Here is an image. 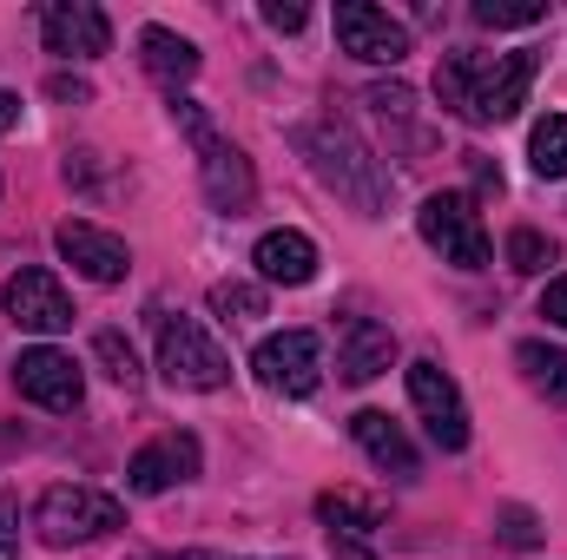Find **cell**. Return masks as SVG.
<instances>
[{
    "instance_id": "obj_6",
    "label": "cell",
    "mask_w": 567,
    "mask_h": 560,
    "mask_svg": "<svg viewBox=\"0 0 567 560\" xmlns=\"http://www.w3.org/2000/svg\"><path fill=\"white\" fill-rule=\"evenodd\" d=\"M251 370L278 396H317V383H323V343H317V330H278V336H265L251 350Z\"/></svg>"
},
{
    "instance_id": "obj_5",
    "label": "cell",
    "mask_w": 567,
    "mask_h": 560,
    "mask_svg": "<svg viewBox=\"0 0 567 560\" xmlns=\"http://www.w3.org/2000/svg\"><path fill=\"white\" fill-rule=\"evenodd\" d=\"M416 231H423L429 251H442V265H455V271H482V265L495 258V251H488V231H482V211H475V198H462V191L423 198Z\"/></svg>"
},
{
    "instance_id": "obj_2",
    "label": "cell",
    "mask_w": 567,
    "mask_h": 560,
    "mask_svg": "<svg viewBox=\"0 0 567 560\" xmlns=\"http://www.w3.org/2000/svg\"><path fill=\"white\" fill-rule=\"evenodd\" d=\"M297 145H303L310 172H317L343 205H357L363 218H383V211H390V185H396V178H390V165L357 139L350 126L317 120V126H303V133H297Z\"/></svg>"
},
{
    "instance_id": "obj_25",
    "label": "cell",
    "mask_w": 567,
    "mask_h": 560,
    "mask_svg": "<svg viewBox=\"0 0 567 560\" xmlns=\"http://www.w3.org/2000/svg\"><path fill=\"white\" fill-rule=\"evenodd\" d=\"M475 20L482 27H535V20H548V7L542 0H475Z\"/></svg>"
},
{
    "instance_id": "obj_22",
    "label": "cell",
    "mask_w": 567,
    "mask_h": 560,
    "mask_svg": "<svg viewBox=\"0 0 567 560\" xmlns=\"http://www.w3.org/2000/svg\"><path fill=\"white\" fill-rule=\"evenodd\" d=\"M93 356L106 363V376H113L120 390H140L145 383V370H140V356H133V343H126V330H100V336H93Z\"/></svg>"
},
{
    "instance_id": "obj_32",
    "label": "cell",
    "mask_w": 567,
    "mask_h": 560,
    "mask_svg": "<svg viewBox=\"0 0 567 560\" xmlns=\"http://www.w3.org/2000/svg\"><path fill=\"white\" fill-rule=\"evenodd\" d=\"M542 317H548L555 330H567V278H555L548 290H542Z\"/></svg>"
},
{
    "instance_id": "obj_20",
    "label": "cell",
    "mask_w": 567,
    "mask_h": 560,
    "mask_svg": "<svg viewBox=\"0 0 567 560\" xmlns=\"http://www.w3.org/2000/svg\"><path fill=\"white\" fill-rule=\"evenodd\" d=\"M515 363H522V376H528V390H535V396L567 403V350L542 343V336H528V343L515 350Z\"/></svg>"
},
{
    "instance_id": "obj_34",
    "label": "cell",
    "mask_w": 567,
    "mask_h": 560,
    "mask_svg": "<svg viewBox=\"0 0 567 560\" xmlns=\"http://www.w3.org/2000/svg\"><path fill=\"white\" fill-rule=\"evenodd\" d=\"M13 126H20V93L0 86V133H13Z\"/></svg>"
},
{
    "instance_id": "obj_31",
    "label": "cell",
    "mask_w": 567,
    "mask_h": 560,
    "mask_svg": "<svg viewBox=\"0 0 567 560\" xmlns=\"http://www.w3.org/2000/svg\"><path fill=\"white\" fill-rule=\"evenodd\" d=\"M47 93H53L60 106H86V100H93V86H86V80H66V73H53V80H47Z\"/></svg>"
},
{
    "instance_id": "obj_17",
    "label": "cell",
    "mask_w": 567,
    "mask_h": 560,
    "mask_svg": "<svg viewBox=\"0 0 567 560\" xmlns=\"http://www.w3.org/2000/svg\"><path fill=\"white\" fill-rule=\"evenodd\" d=\"M390 363H396V336H390V323H377V317H350L343 336H337V376H343V383H377Z\"/></svg>"
},
{
    "instance_id": "obj_1",
    "label": "cell",
    "mask_w": 567,
    "mask_h": 560,
    "mask_svg": "<svg viewBox=\"0 0 567 560\" xmlns=\"http://www.w3.org/2000/svg\"><path fill=\"white\" fill-rule=\"evenodd\" d=\"M535 86V53H449L435 66V100L442 113L468 126H502L528 106Z\"/></svg>"
},
{
    "instance_id": "obj_30",
    "label": "cell",
    "mask_w": 567,
    "mask_h": 560,
    "mask_svg": "<svg viewBox=\"0 0 567 560\" xmlns=\"http://www.w3.org/2000/svg\"><path fill=\"white\" fill-rule=\"evenodd\" d=\"M303 20H310V13H303L297 0H265V27H271V33H297Z\"/></svg>"
},
{
    "instance_id": "obj_11",
    "label": "cell",
    "mask_w": 567,
    "mask_h": 560,
    "mask_svg": "<svg viewBox=\"0 0 567 560\" xmlns=\"http://www.w3.org/2000/svg\"><path fill=\"white\" fill-rule=\"evenodd\" d=\"M13 390H20L27 403H40V409H80L86 376H80V363H73L66 350L33 343V350H20V363H13Z\"/></svg>"
},
{
    "instance_id": "obj_8",
    "label": "cell",
    "mask_w": 567,
    "mask_h": 560,
    "mask_svg": "<svg viewBox=\"0 0 567 560\" xmlns=\"http://www.w3.org/2000/svg\"><path fill=\"white\" fill-rule=\"evenodd\" d=\"M337 46H343L350 60H363V66H403V60H410V27L390 20V13L370 7V0H343V7H337Z\"/></svg>"
},
{
    "instance_id": "obj_18",
    "label": "cell",
    "mask_w": 567,
    "mask_h": 560,
    "mask_svg": "<svg viewBox=\"0 0 567 560\" xmlns=\"http://www.w3.org/2000/svg\"><path fill=\"white\" fill-rule=\"evenodd\" d=\"M140 66L158 80V86H172V100H178V86H192V80H198L205 53H198L185 33H172V27H145V33H140Z\"/></svg>"
},
{
    "instance_id": "obj_21",
    "label": "cell",
    "mask_w": 567,
    "mask_h": 560,
    "mask_svg": "<svg viewBox=\"0 0 567 560\" xmlns=\"http://www.w3.org/2000/svg\"><path fill=\"white\" fill-rule=\"evenodd\" d=\"M528 165H535V178H567V113L535 120V133H528Z\"/></svg>"
},
{
    "instance_id": "obj_12",
    "label": "cell",
    "mask_w": 567,
    "mask_h": 560,
    "mask_svg": "<svg viewBox=\"0 0 567 560\" xmlns=\"http://www.w3.org/2000/svg\"><path fill=\"white\" fill-rule=\"evenodd\" d=\"M40 40H47V53H60V60H100V53L113 46V20H106L93 0H53V7L40 13Z\"/></svg>"
},
{
    "instance_id": "obj_35",
    "label": "cell",
    "mask_w": 567,
    "mask_h": 560,
    "mask_svg": "<svg viewBox=\"0 0 567 560\" xmlns=\"http://www.w3.org/2000/svg\"><path fill=\"white\" fill-rule=\"evenodd\" d=\"M152 560H231V554H212V548H178V554H152Z\"/></svg>"
},
{
    "instance_id": "obj_19",
    "label": "cell",
    "mask_w": 567,
    "mask_h": 560,
    "mask_svg": "<svg viewBox=\"0 0 567 560\" xmlns=\"http://www.w3.org/2000/svg\"><path fill=\"white\" fill-rule=\"evenodd\" d=\"M251 265H258V278H265V283L303 290V283L317 278V245H310L303 231H265V238H258V251H251Z\"/></svg>"
},
{
    "instance_id": "obj_27",
    "label": "cell",
    "mask_w": 567,
    "mask_h": 560,
    "mask_svg": "<svg viewBox=\"0 0 567 560\" xmlns=\"http://www.w3.org/2000/svg\"><path fill=\"white\" fill-rule=\"evenodd\" d=\"M502 541H508V548H535V541H542V515L522 508V501L502 508Z\"/></svg>"
},
{
    "instance_id": "obj_16",
    "label": "cell",
    "mask_w": 567,
    "mask_h": 560,
    "mask_svg": "<svg viewBox=\"0 0 567 560\" xmlns=\"http://www.w3.org/2000/svg\"><path fill=\"white\" fill-rule=\"evenodd\" d=\"M350 435H357V448H363L390 481H416V475H423L416 442L403 435V422H390L383 409H357V416H350Z\"/></svg>"
},
{
    "instance_id": "obj_10",
    "label": "cell",
    "mask_w": 567,
    "mask_h": 560,
    "mask_svg": "<svg viewBox=\"0 0 567 560\" xmlns=\"http://www.w3.org/2000/svg\"><path fill=\"white\" fill-rule=\"evenodd\" d=\"M0 310H7L20 330H40V336L73 330V297L60 290L53 271H40V265H20L13 278L0 283Z\"/></svg>"
},
{
    "instance_id": "obj_4",
    "label": "cell",
    "mask_w": 567,
    "mask_h": 560,
    "mask_svg": "<svg viewBox=\"0 0 567 560\" xmlns=\"http://www.w3.org/2000/svg\"><path fill=\"white\" fill-rule=\"evenodd\" d=\"M158 370L172 390H225L231 383V356L218 350V336L198 317H158Z\"/></svg>"
},
{
    "instance_id": "obj_24",
    "label": "cell",
    "mask_w": 567,
    "mask_h": 560,
    "mask_svg": "<svg viewBox=\"0 0 567 560\" xmlns=\"http://www.w3.org/2000/svg\"><path fill=\"white\" fill-rule=\"evenodd\" d=\"M561 251H555V238H542V231H508V271H522V278H542L548 265H555Z\"/></svg>"
},
{
    "instance_id": "obj_14",
    "label": "cell",
    "mask_w": 567,
    "mask_h": 560,
    "mask_svg": "<svg viewBox=\"0 0 567 560\" xmlns=\"http://www.w3.org/2000/svg\"><path fill=\"white\" fill-rule=\"evenodd\" d=\"M53 245H60V258H66L80 278H93V283H120L133 271L126 238H113V231H100V225H86V218H66V225L53 231Z\"/></svg>"
},
{
    "instance_id": "obj_29",
    "label": "cell",
    "mask_w": 567,
    "mask_h": 560,
    "mask_svg": "<svg viewBox=\"0 0 567 560\" xmlns=\"http://www.w3.org/2000/svg\"><path fill=\"white\" fill-rule=\"evenodd\" d=\"M20 554V501L13 495H0V560Z\"/></svg>"
},
{
    "instance_id": "obj_9",
    "label": "cell",
    "mask_w": 567,
    "mask_h": 560,
    "mask_svg": "<svg viewBox=\"0 0 567 560\" xmlns=\"http://www.w3.org/2000/svg\"><path fill=\"white\" fill-rule=\"evenodd\" d=\"M198 468H205L198 435H192V428H172V435H152L140 455L126 462V488H133V495H165V488L198 481Z\"/></svg>"
},
{
    "instance_id": "obj_13",
    "label": "cell",
    "mask_w": 567,
    "mask_h": 560,
    "mask_svg": "<svg viewBox=\"0 0 567 560\" xmlns=\"http://www.w3.org/2000/svg\"><path fill=\"white\" fill-rule=\"evenodd\" d=\"M198 178H205L212 211H225V218H245L251 198H258V172H251V158H245L231 139L198 145Z\"/></svg>"
},
{
    "instance_id": "obj_28",
    "label": "cell",
    "mask_w": 567,
    "mask_h": 560,
    "mask_svg": "<svg viewBox=\"0 0 567 560\" xmlns=\"http://www.w3.org/2000/svg\"><path fill=\"white\" fill-rule=\"evenodd\" d=\"M172 120H178V133H185V139H192V145H212V139H218L198 100H172Z\"/></svg>"
},
{
    "instance_id": "obj_33",
    "label": "cell",
    "mask_w": 567,
    "mask_h": 560,
    "mask_svg": "<svg viewBox=\"0 0 567 560\" xmlns=\"http://www.w3.org/2000/svg\"><path fill=\"white\" fill-rule=\"evenodd\" d=\"M462 158H468V172H475V185H482V191H502V172H495L482 152H462Z\"/></svg>"
},
{
    "instance_id": "obj_26",
    "label": "cell",
    "mask_w": 567,
    "mask_h": 560,
    "mask_svg": "<svg viewBox=\"0 0 567 560\" xmlns=\"http://www.w3.org/2000/svg\"><path fill=\"white\" fill-rule=\"evenodd\" d=\"M363 106H377V120H390V126H410V106H416V93L390 80V86H370V93H363Z\"/></svg>"
},
{
    "instance_id": "obj_15",
    "label": "cell",
    "mask_w": 567,
    "mask_h": 560,
    "mask_svg": "<svg viewBox=\"0 0 567 560\" xmlns=\"http://www.w3.org/2000/svg\"><path fill=\"white\" fill-rule=\"evenodd\" d=\"M317 521H323L337 560H377V548H370V535L383 528V508L377 501H357V495L337 488V495H317Z\"/></svg>"
},
{
    "instance_id": "obj_3",
    "label": "cell",
    "mask_w": 567,
    "mask_h": 560,
    "mask_svg": "<svg viewBox=\"0 0 567 560\" xmlns=\"http://www.w3.org/2000/svg\"><path fill=\"white\" fill-rule=\"evenodd\" d=\"M33 528L47 548H86V541H106L126 528V501L120 495H100L86 481H53L33 508Z\"/></svg>"
},
{
    "instance_id": "obj_23",
    "label": "cell",
    "mask_w": 567,
    "mask_h": 560,
    "mask_svg": "<svg viewBox=\"0 0 567 560\" xmlns=\"http://www.w3.org/2000/svg\"><path fill=\"white\" fill-rule=\"evenodd\" d=\"M212 310L225 317V323H251V317H265V283H212Z\"/></svg>"
},
{
    "instance_id": "obj_7",
    "label": "cell",
    "mask_w": 567,
    "mask_h": 560,
    "mask_svg": "<svg viewBox=\"0 0 567 560\" xmlns=\"http://www.w3.org/2000/svg\"><path fill=\"white\" fill-rule=\"evenodd\" d=\"M410 403H416V416H423L429 442L442 448V455H462L468 448V403H462V390H455V376L442 370V363H410Z\"/></svg>"
}]
</instances>
